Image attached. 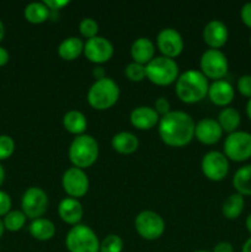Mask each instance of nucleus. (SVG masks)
<instances>
[{
  "instance_id": "12",
  "label": "nucleus",
  "mask_w": 251,
  "mask_h": 252,
  "mask_svg": "<svg viewBox=\"0 0 251 252\" xmlns=\"http://www.w3.org/2000/svg\"><path fill=\"white\" fill-rule=\"evenodd\" d=\"M62 186L69 197L78 199L89 191V177L83 169L69 167L62 177Z\"/></svg>"
},
{
  "instance_id": "24",
  "label": "nucleus",
  "mask_w": 251,
  "mask_h": 252,
  "mask_svg": "<svg viewBox=\"0 0 251 252\" xmlns=\"http://www.w3.org/2000/svg\"><path fill=\"white\" fill-rule=\"evenodd\" d=\"M63 126L69 133L76 135H81L88 127V120L85 115L78 110H71L64 115Z\"/></svg>"
},
{
  "instance_id": "27",
  "label": "nucleus",
  "mask_w": 251,
  "mask_h": 252,
  "mask_svg": "<svg viewBox=\"0 0 251 252\" xmlns=\"http://www.w3.org/2000/svg\"><path fill=\"white\" fill-rule=\"evenodd\" d=\"M245 207V199L240 193H233L224 201L221 206V213L226 219H236L241 216Z\"/></svg>"
},
{
  "instance_id": "47",
  "label": "nucleus",
  "mask_w": 251,
  "mask_h": 252,
  "mask_svg": "<svg viewBox=\"0 0 251 252\" xmlns=\"http://www.w3.org/2000/svg\"><path fill=\"white\" fill-rule=\"evenodd\" d=\"M4 230H5L4 223H2V219H0V238H1L2 234H4Z\"/></svg>"
},
{
  "instance_id": "10",
  "label": "nucleus",
  "mask_w": 251,
  "mask_h": 252,
  "mask_svg": "<svg viewBox=\"0 0 251 252\" xmlns=\"http://www.w3.org/2000/svg\"><path fill=\"white\" fill-rule=\"evenodd\" d=\"M21 208L25 216L32 220L42 218L48 208V196L41 187H30L22 194Z\"/></svg>"
},
{
  "instance_id": "49",
  "label": "nucleus",
  "mask_w": 251,
  "mask_h": 252,
  "mask_svg": "<svg viewBox=\"0 0 251 252\" xmlns=\"http://www.w3.org/2000/svg\"><path fill=\"white\" fill-rule=\"evenodd\" d=\"M250 46H251V36H250Z\"/></svg>"
},
{
  "instance_id": "26",
  "label": "nucleus",
  "mask_w": 251,
  "mask_h": 252,
  "mask_svg": "<svg viewBox=\"0 0 251 252\" xmlns=\"http://www.w3.org/2000/svg\"><path fill=\"white\" fill-rule=\"evenodd\" d=\"M25 19L31 24H42L51 17V10L43 1H32L24 10Z\"/></svg>"
},
{
  "instance_id": "8",
  "label": "nucleus",
  "mask_w": 251,
  "mask_h": 252,
  "mask_svg": "<svg viewBox=\"0 0 251 252\" xmlns=\"http://www.w3.org/2000/svg\"><path fill=\"white\" fill-rule=\"evenodd\" d=\"M199 68L206 78L220 80L228 73V58L220 49L209 48L201 56Z\"/></svg>"
},
{
  "instance_id": "30",
  "label": "nucleus",
  "mask_w": 251,
  "mask_h": 252,
  "mask_svg": "<svg viewBox=\"0 0 251 252\" xmlns=\"http://www.w3.org/2000/svg\"><path fill=\"white\" fill-rule=\"evenodd\" d=\"M123 251V240L120 235L110 234L106 236L100 243V250L98 252H122Z\"/></svg>"
},
{
  "instance_id": "1",
  "label": "nucleus",
  "mask_w": 251,
  "mask_h": 252,
  "mask_svg": "<svg viewBox=\"0 0 251 252\" xmlns=\"http://www.w3.org/2000/svg\"><path fill=\"white\" fill-rule=\"evenodd\" d=\"M194 121L184 111H171L159 121V135L169 147H185L194 137Z\"/></svg>"
},
{
  "instance_id": "16",
  "label": "nucleus",
  "mask_w": 251,
  "mask_h": 252,
  "mask_svg": "<svg viewBox=\"0 0 251 252\" xmlns=\"http://www.w3.org/2000/svg\"><path fill=\"white\" fill-rule=\"evenodd\" d=\"M229 31L220 20H211L203 29V39L212 49H219L226 43Z\"/></svg>"
},
{
  "instance_id": "31",
  "label": "nucleus",
  "mask_w": 251,
  "mask_h": 252,
  "mask_svg": "<svg viewBox=\"0 0 251 252\" xmlns=\"http://www.w3.org/2000/svg\"><path fill=\"white\" fill-rule=\"evenodd\" d=\"M79 31L83 34L85 38L90 39L93 37L97 36L98 32V24L96 22V20H94L93 17H85L80 21L79 24Z\"/></svg>"
},
{
  "instance_id": "17",
  "label": "nucleus",
  "mask_w": 251,
  "mask_h": 252,
  "mask_svg": "<svg viewBox=\"0 0 251 252\" xmlns=\"http://www.w3.org/2000/svg\"><path fill=\"white\" fill-rule=\"evenodd\" d=\"M209 100L217 106H228L234 100L235 91L229 81L220 79L214 80L208 89Z\"/></svg>"
},
{
  "instance_id": "6",
  "label": "nucleus",
  "mask_w": 251,
  "mask_h": 252,
  "mask_svg": "<svg viewBox=\"0 0 251 252\" xmlns=\"http://www.w3.org/2000/svg\"><path fill=\"white\" fill-rule=\"evenodd\" d=\"M65 246L69 252H98L100 240L90 226L78 224L66 234Z\"/></svg>"
},
{
  "instance_id": "25",
  "label": "nucleus",
  "mask_w": 251,
  "mask_h": 252,
  "mask_svg": "<svg viewBox=\"0 0 251 252\" xmlns=\"http://www.w3.org/2000/svg\"><path fill=\"white\" fill-rule=\"evenodd\" d=\"M218 123L223 132L234 133L238 130L239 126L241 122V116L239 111L234 107H225L219 112L218 115Z\"/></svg>"
},
{
  "instance_id": "45",
  "label": "nucleus",
  "mask_w": 251,
  "mask_h": 252,
  "mask_svg": "<svg viewBox=\"0 0 251 252\" xmlns=\"http://www.w3.org/2000/svg\"><path fill=\"white\" fill-rule=\"evenodd\" d=\"M4 180H5V170H4V167H2V165L0 164V186L2 185Z\"/></svg>"
},
{
  "instance_id": "18",
  "label": "nucleus",
  "mask_w": 251,
  "mask_h": 252,
  "mask_svg": "<svg viewBox=\"0 0 251 252\" xmlns=\"http://www.w3.org/2000/svg\"><path fill=\"white\" fill-rule=\"evenodd\" d=\"M130 123L135 128L142 130L152 129L157 123H159L160 117L157 111L149 106H139L132 110L129 115Z\"/></svg>"
},
{
  "instance_id": "3",
  "label": "nucleus",
  "mask_w": 251,
  "mask_h": 252,
  "mask_svg": "<svg viewBox=\"0 0 251 252\" xmlns=\"http://www.w3.org/2000/svg\"><path fill=\"white\" fill-rule=\"evenodd\" d=\"M98 158V143L89 134L76 135L69 147V160L79 169H86L96 162Z\"/></svg>"
},
{
  "instance_id": "21",
  "label": "nucleus",
  "mask_w": 251,
  "mask_h": 252,
  "mask_svg": "<svg viewBox=\"0 0 251 252\" xmlns=\"http://www.w3.org/2000/svg\"><path fill=\"white\" fill-rule=\"evenodd\" d=\"M111 145L120 154H132L139 147V140L137 135L130 132H120L111 139Z\"/></svg>"
},
{
  "instance_id": "5",
  "label": "nucleus",
  "mask_w": 251,
  "mask_h": 252,
  "mask_svg": "<svg viewBox=\"0 0 251 252\" xmlns=\"http://www.w3.org/2000/svg\"><path fill=\"white\" fill-rule=\"evenodd\" d=\"M147 78L153 84L159 86H166L172 84L179 78V65L176 62L167 57H154L145 65Z\"/></svg>"
},
{
  "instance_id": "15",
  "label": "nucleus",
  "mask_w": 251,
  "mask_h": 252,
  "mask_svg": "<svg viewBox=\"0 0 251 252\" xmlns=\"http://www.w3.org/2000/svg\"><path fill=\"white\" fill-rule=\"evenodd\" d=\"M223 135V129L219 126L218 121L207 117L199 121L194 127V137L197 140L206 145L216 144Z\"/></svg>"
},
{
  "instance_id": "48",
  "label": "nucleus",
  "mask_w": 251,
  "mask_h": 252,
  "mask_svg": "<svg viewBox=\"0 0 251 252\" xmlns=\"http://www.w3.org/2000/svg\"><path fill=\"white\" fill-rule=\"evenodd\" d=\"M193 252H211V251H206V250H197V251H193Z\"/></svg>"
},
{
  "instance_id": "9",
  "label": "nucleus",
  "mask_w": 251,
  "mask_h": 252,
  "mask_svg": "<svg viewBox=\"0 0 251 252\" xmlns=\"http://www.w3.org/2000/svg\"><path fill=\"white\" fill-rule=\"evenodd\" d=\"M135 230L145 240H157L164 234L165 221L161 216L153 211H143L134 221Z\"/></svg>"
},
{
  "instance_id": "40",
  "label": "nucleus",
  "mask_w": 251,
  "mask_h": 252,
  "mask_svg": "<svg viewBox=\"0 0 251 252\" xmlns=\"http://www.w3.org/2000/svg\"><path fill=\"white\" fill-rule=\"evenodd\" d=\"M9 58H10V54L9 52H7V49L5 48V47L0 46V66L5 65V64L9 62Z\"/></svg>"
},
{
  "instance_id": "42",
  "label": "nucleus",
  "mask_w": 251,
  "mask_h": 252,
  "mask_svg": "<svg viewBox=\"0 0 251 252\" xmlns=\"http://www.w3.org/2000/svg\"><path fill=\"white\" fill-rule=\"evenodd\" d=\"M241 252H251V238H249L248 240L244 243L243 249H241Z\"/></svg>"
},
{
  "instance_id": "34",
  "label": "nucleus",
  "mask_w": 251,
  "mask_h": 252,
  "mask_svg": "<svg viewBox=\"0 0 251 252\" xmlns=\"http://www.w3.org/2000/svg\"><path fill=\"white\" fill-rule=\"evenodd\" d=\"M238 90L243 96L251 98V75L246 74L239 78Z\"/></svg>"
},
{
  "instance_id": "46",
  "label": "nucleus",
  "mask_w": 251,
  "mask_h": 252,
  "mask_svg": "<svg viewBox=\"0 0 251 252\" xmlns=\"http://www.w3.org/2000/svg\"><path fill=\"white\" fill-rule=\"evenodd\" d=\"M246 115L251 120V98H249L248 103H246Z\"/></svg>"
},
{
  "instance_id": "35",
  "label": "nucleus",
  "mask_w": 251,
  "mask_h": 252,
  "mask_svg": "<svg viewBox=\"0 0 251 252\" xmlns=\"http://www.w3.org/2000/svg\"><path fill=\"white\" fill-rule=\"evenodd\" d=\"M12 201L7 192L0 189V217H4L11 211Z\"/></svg>"
},
{
  "instance_id": "4",
  "label": "nucleus",
  "mask_w": 251,
  "mask_h": 252,
  "mask_svg": "<svg viewBox=\"0 0 251 252\" xmlns=\"http://www.w3.org/2000/svg\"><path fill=\"white\" fill-rule=\"evenodd\" d=\"M120 98V86L113 79L103 78L96 80L88 91V102L95 110L111 108Z\"/></svg>"
},
{
  "instance_id": "39",
  "label": "nucleus",
  "mask_w": 251,
  "mask_h": 252,
  "mask_svg": "<svg viewBox=\"0 0 251 252\" xmlns=\"http://www.w3.org/2000/svg\"><path fill=\"white\" fill-rule=\"evenodd\" d=\"M213 252H234V248L228 241H221L214 246Z\"/></svg>"
},
{
  "instance_id": "38",
  "label": "nucleus",
  "mask_w": 251,
  "mask_h": 252,
  "mask_svg": "<svg viewBox=\"0 0 251 252\" xmlns=\"http://www.w3.org/2000/svg\"><path fill=\"white\" fill-rule=\"evenodd\" d=\"M43 2L51 11H59L62 7L69 4V0H44Z\"/></svg>"
},
{
  "instance_id": "11",
  "label": "nucleus",
  "mask_w": 251,
  "mask_h": 252,
  "mask_svg": "<svg viewBox=\"0 0 251 252\" xmlns=\"http://www.w3.org/2000/svg\"><path fill=\"white\" fill-rule=\"evenodd\" d=\"M202 172L211 181H221L229 172V159L220 152H208L201 161Z\"/></svg>"
},
{
  "instance_id": "7",
  "label": "nucleus",
  "mask_w": 251,
  "mask_h": 252,
  "mask_svg": "<svg viewBox=\"0 0 251 252\" xmlns=\"http://www.w3.org/2000/svg\"><path fill=\"white\" fill-rule=\"evenodd\" d=\"M224 155L233 161H245L251 158V133L236 130L224 142Z\"/></svg>"
},
{
  "instance_id": "28",
  "label": "nucleus",
  "mask_w": 251,
  "mask_h": 252,
  "mask_svg": "<svg viewBox=\"0 0 251 252\" xmlns=\"http://www.w3.org/2000/svg\"><path fill=\"white\" fill-rule=\"evenodd\" d=\"M233 186L243 196H251V164L236 170L233 177Z\"/></svg>"
},
{
  "instance_id": "29",
  "label": "nucleus",
  "mask_w": 251,
  "mask_h": 252,
  "mask_svg": "<svg viewBox=\"0 0 251 252\" xmlns=\"http://www.w3.org/2000/svg\"><path fill=\"white\" fill-rule=\"evenodd\" d=\"M26 218L25 213L22 211H10L6 216H4L2 223H4L5 229L10 231H19L24 228L25 223H26Z\"/></svg>"
},
{
  "instance_id": "44",
  "label": "nucleus",
  "mask_w": 251,
  "mask_h": 252,
  "mask_svg": "<svg viewBox=\"0 0 251 252\" xmlns=\"http://www.w3.org/2000/svg\"><path fill=\"white\" fill-rule=\"evenodd\" d=\"M245 225H246V229H248V231H249V233L251 234V213L249 214L248 217H246Z\"/></svg>"
},
{
  "instance_id": "13",
  "label": "nucleus",
  "mask_w": 251,
  "mask_h": 252,
  "mask_svg": "<svg viewBox=\"0 0 251 252\" xmlns=\"http://www.w3.org/2000/svg\"><path fill=\"white\" fill-rule=\"evenodd\" d=\"M84 54L93 63H106L113 56V44L106 37H93L84 43Z\"/></svg>"
},
{
  "instance_id": "33",
  "label": "nucleus",
  "mask_w": 251,
  "mask_h": 252,
  "mask_svg": "<svg viewBox=\"0 0 251 252\" xmlns=\"http://www.w3.org/2000/svg\"><path fill=\"white\" fill-rule=\"evenodd\" d=\"M15 150V140L7 134H0V160H5L12 155Z\"/></svg>"
},
{
  "instance_id": "36",
  "label": "nucleus",
  "mask_w": 251,
  "mask_h": 252,
  "mask_svg": "<svg viewBox=\"0 0 251 252\" xmlns=\"http://www.w3.org/2000/svg\"><path fill=\"white\" fill-rule=\"evenodd\" d=\"M170 108H171L170 107V102L166 97H159L157 101H155L154 110L157 111V115H161V117L162 116L167 115L169 112H171Z\"/></svg>"
},
{
  "instance_id": "14",
  "label": "nucleus",
  "mask_w": 251,
  "mask_h": 252,
  "mask_svg": "<svg viewBox=\"0 0 251 252\" xmlns=\"http://www.w3.org/2000/svg\"><path fill=\"white\" fill-rule=\"evenodd\" d=\"M157 44L162 56L167 58H176L184 51V38L177 30L166 27L157 33Z\"/></svg>"
},
{
  "instance_id": "23",
  "label": "nucleus",
  "mask_w": 251,
  "mask_h": 252,
  "mask_svg": "<svg viewBox=\"0 0 251 252\" xmlns=\"http://www.w3.org/2000/svg\"><path fill=\"white\" fill-rule=\"evenodd\" d=\"M29 230L32 238L37 239L39 241H47L51 240L54 234H56V225L49 219L37 218L31 221Z\"/></svg>"
},
{
  "instance_id": "20",
  "label": "nucleus",
  "mask_w": 251,
  "mask_h": 252,
  "mask_svg": "<svg viewBox=\"0 0 251 252\" xmlns=\"http://www.w3.org/2000/svg\"><path fill=\"white\" fill-rule=\"evenodd\" d=\"M155 46L153 41L148 37H139L135 39L130 47V56H132L133 62L135 63L147 65L153 58H154Z\"/></svg>"
},
{
  "instance_id": "22",
  "label": "nucleus",
  "mask_w": 251,
  "mask_h": 252,
  "mask_svg": "<svg viewBox=\"0 0 251 252\" xmlns=\"http://www.w3.org/2000/svg\"><path fill=\"white\" fill-rule=\"evenodd\" d=\"M84 52V42L79 37H66L58 47V54L64 61H74Z\"/></svg>"
},
{
  "instance_id": "43",
  "label": "nucleus",
  "mask_w": 251,
  "mask_h": 252,
  "mask_svg": "<svg viewBox=\"0 0 251 252\" xmlns=\"http://www.w3.org/2000/svg\"><path fill=\"white\" fill-rule=\"evenodd\" d=\"M4 36H5V26L2 20L0 19V42H1V39L4 38Z\"/></svg>"
},
{
  "instance_id": "19",
  "label": "nucleus",
  "mask_w": 251,
  "mask_h": 252,
  "mask_svg": "<svg viewBox=\"0 0 251 252\" xmlns=\"http://www.w3.org/2000/svg\"><path fill=\"white\" fill-rule=\"evenodd\" d=\"M58 214L63 221L70 225H78L83 218L84 209L80 202L76 198L66 197L62 199L58 206Z\"/></svg>"
},
{
  "instance_id": "32",
  "label": "nucleus",
  "mask_w": 251,
  "mask_h": 252,
  "mask_svg": "<svg viewBox=\"0 0 251 252\" xmlns=\"http://www.w3.org/2000/svg\"><path fill=\"white\" fill-rule=\"evenodd\" d=\"M126 76L129 79L130 81H142L143 79L147 78V74H145V65L139 63H135V62H132V63L128 64L125 69Z\"/></svg>"
},
{
  "instance_id": "2",
  "label": "nucleus",
  "mask_w": 251,
  "mask_h": 252,
  "mask_svg": "<svg viewBox=\"0 0 251 252\" xmlns=\"http://www.w3.org/2000/svg\"><path fill=\"white\" fill-rule=\"evenodd\" d=\"M208 79L201 70L189 69L177 78L175 91L182 102H199L208 95Z\"/></svg>"
},
{
  "instance_id": "37",
  "label": "nucleus",
  "mask_w": 251,
  "mask_h": 252,
  "mask_svg": "<svg viewBox=\"0 0 251 252\" xmlns=\"http://www.w3.org/2000/svg\"><path fill=\"white\" fill-rule=\"evenodd\" d=\"M240 17H241V21L251 29V1L250 2H246L240 10Z\"/></svg>"
},
{
  "instance_id": "41",
  "label": "nucleus",
  "mask_w": 251,
  "mask_h": 252,
  "mask_svg": "<svg viewBox=\"0 0 251 252\" xmlns=\"http://www.w3.org/2000/svg\"><path fill=\"white\" fill-rule=\"evenodd\" d=\"M93 75L95 76L96 80H100V79L106 78L105 70H103V68H101V66H96V68L94 69V70H93Z\"/></svg>"
}]
</instances>
